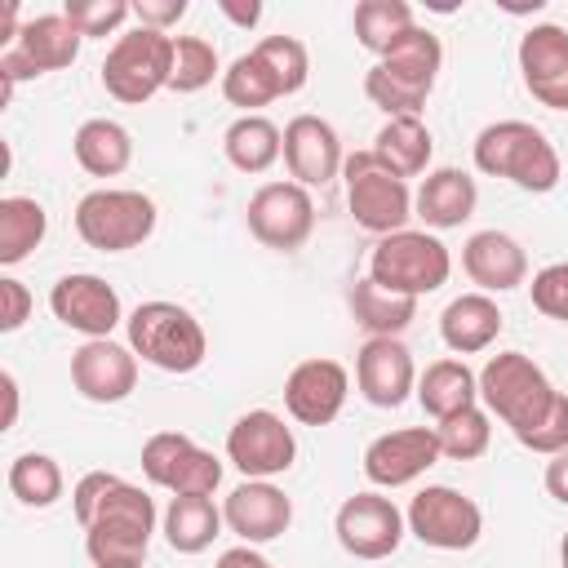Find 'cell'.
I'll return each mask as SVG.
<instances>
[{"mask_svg":"<svg viewBox=\"0 0 568 568\" xmlns=\"http://www.w3.org/2000/svg\"><path fill=\"white\" fill-rule=\"evenodd\" d=\"M475 169L484 178H506L528 195H546L559 186V151L528 120H497L475 138Z\"/></svg>","mask_w":568,"mask_h":568,"instance_id":"obj_1","label":"cell"},{"mask_svg":"<svg viewBox=\"0 0 568 568\" xmlns=\"http://www.w3.org/2000/svg\"><path fill=\"white\" fill-rule=\"evenodd\" d=\"M155 524L160 510L151 493L120 479L84 524V555L93 559V568H138L146 559Z\"/></svg>","mask_w":568,"mask_h":568,"instance_id":"obj_2","label":"cell"},{"mask_svg":"<svg viewBox=\"0 0 568 568\" xmlns=\"http://www.w3.org/2000/svg\"><path fill=\"white\" fill-rule=\"evenodd\" d=\"M124 333H129V346L142 364L160 368V373H195L209 355V333L204 324L169 302V297H151V302H138L124 320Z\"/></svg>","mask_w":568,"mask_h":568,"instance_id":"obj_3","label":"cell"},{"mask_svg":"<svg viewBox=\"0 0 568 568\" xmlns=\"http://www.w3.org/2000/svg\"><path fill=\"white\" fill-rule=\"evenodd\" d=\"M555 395L559 390L546 377V368L524 351H497L479 368V404L488 408V417L506 422L515 439L537 426V417L550 408Z\"/></svg>","mask_w":568,"mask_h":568,"instance_id":"obj_4","label":"cell"},{"mask_svg":"<svg viewBox=\"0 0 568 568\" xmlns=\"http://www.w3.org/2000/svg\"><path fill=\"white\" fill-rule=\"evenodd\" d=\"M453 275V253L435 231H395L382 235L368 253V280L404 293V297H426L435 288H444Z\"/></svg>","mask_w":568,"mask_h":568,"instance_id":"obj_5","label":"cell"},{"mask_svg":"<svg viewBox=\"0 0 568 568\" xmlns=\"http://www.w3.org/2000/svg\"><path fill=\"white\" fill-rule=\"evenodd\" d=\"M155 200L133 186H98L75 204V235L98 253H129L155 235Z\"/></svg>","mask_w":568,"mask_h":568,"instance_id":"obj_6","label":"cell"},{"mask_svg":"<svg viewBox=\"0 0 568 568\" xmlns=\"http://www.w3.org/2000/svg\"><path fill=\"white\" fill-rule=\"evenodd\" d=\"M169 75H173V36L151 27L120 31L102 58V89L124 106L151 102L160 89H169Z\"/></svg>","mask_w":568,"mask_h":568,"instance_id":"obj_7","label":"cell"},{"mask_svg":"<svg viewBox=\"0 0 568 568\" xmlns=\"http://www.w3.org/2000/svg\"><path fill=\"white\" fill-rule=\"evenodd\" d=\"M342 178H346V209H351V217L368 235L382 240V235H395V231L408 226V217H413V191H408V182L399 173H390L373 155V146L346 155Z\"/></svg>","mask_w":568,"mask_h":568,"instance_id":"obj_8","label":"cell"},{"mask_svg":"<svg viewBox=\"0 0 568 568\" xmlns=\"http://www.w3.org/2000/svg\"><path fill=\"white\" fill-rule=\"evenodd\" d=\"M84 36L71 27L67 13H36L22 22L18 40L0 49V98L9 102L22 80H36L44 71H62L80 58Z\"/></svg>","mask_w":568,"mask_h":568,"instance_id":"obj_9","label":"cell"},{"mask_svg":"<svg viewBox=\"0 0 568 568\" xmlns=\"http://www.w3.org/2000/svg\"><path fill=\"white\" fill-rule=\"evenodd\" d=\"M142 475L173 497H213L222 484V457L182 430H155L142 444Z\"/></svg>","mask_w":568,"mask_h":568,"instance_id":"obj_10","label":"cell"},{"mask_svg":"<svg viewBox=\"0 0 568 568\" xmlns=\"http://www.w3.org/2000/svg\"><path fill=\"white\" fill-rule=\"evenodd\" d=\"M404 524L430 550H470L484 532V510H479L475 497H466L448 484H426L408 501Z\"/></svg>","mask_w":568,"mask_h":568,"instance_id":"obj_11","label":"cell"},{"mask_svg":"<svg viewBox=\"0 0 568 568\" xmlns=\"http://www.w3.org/2000/svg\"><path fill=\"white\" fill-rule=\"evenodd\" d=\"M244 222L257 244H266L275 253H297L315 231V200L297 182H262L248 195Z\"/></svg>","mask_w":568,"mask_h":568,"instance_id":"obj_12","label":"cell"},{"mask_svg":"<svg viewBox=\"0 0 568 568\" xmlns=\"http://www.w3.org/2000/svg\"><path fill=\"white\" fill-rule=\"evenodd\" d=\"M293 457H297L293 426H284V417L271 408H248L226 430V462L244 479H275L293 466Z\"/></svg>","mask_w":568,"mask_h":568,"instance_id":"obj_13","label":"cell"},{"mask_svg":"<svg viewBox=\"0 0 568 568\" xmlns=\"http://www.w3.org/2000/svg\"><path fill=\"white\" fill-rule=\"evenodd\" d=\"M333 532H337V546L364 564H377V559H390L408 532L404 524V510L382 497V493H355L337 506L333 515Z\"/></svg>","mask_w":568,"mask_h":568,"instance_id":"obj_14","label":"cell"},{"mask_svg":"<svg viewBox=\"0 0 568 568\" xmlns=\"http://www.w3.org/2000/svg\"><path fill=\"white\" fill-rule=\"evenodd\" d=\"M49 311H53V320H58L62 328L80 333L84 342L111 337L115 324L129 320L124 306H120V293H115L102 275H93V271H71V275H62V280L49 288Z\"/></svg>","mask_w":568,"mask_h":568,"instance_id":"obj_15","label":"cell"},{"mask_svg":"<svg viewBox=\"0 0 568 568\" xmlns=\"http://www.w3.org/2000/svg\"><path fill=\"white\" fill-rule=\"evenodd\" d=\"M439 457L444 453H439L435 426H399V430L377 435L364 448V479L373 488H404L422 479Z\"/></svg>","mask_w":568,"mask_h":568,"instance_id":"obj_16","label":"cell"},{"mask_svg":"<svg viewBox=\"0 0 568 568\" xmlns=\"http://www.w3.org/2000/svg\"><path fill=\"white\" fill-rule=\"evenodd\" d=\"M351 395V373L337 359H302L284 377V408L297 426H328Z\"/></svg>","mask_w":568,"mask_h":568,"instance_id":"obj_17","label":"cell"},{"mask_svg":"<svg viewBox=\"0 0 568 568\" xmlns=\"http://www.w3.org/2000/svg\"><path fill=\"white\" fill-rule=\"evenodd\" d=\"M71 386L89 399V404H120L133 395L138 386V355L124 342L111 337H93L84 346L71 351Z\"/></svg>","mask_w":568,"mask_h":568,"instance_id":"obj_18","label":"cell"},{"mask_svg":"<svg viewBox=\"0 0 568 568\" xmlns=\"http://www.w3.org/2000/svg\"><path fill=\"white\" fill-rule=\"evenodd\" d=\"M519 75L524 89L550 106V111H568V31L555 22H537L519 36Z\"/></svg>","mask_w":568,"mask_h":568,"instance_id":"obj_19","label":"cell"},{"mask_svg":"<svg viewBox=\"0 0 568 568\" xmlns=\"http://www.w3.org/2000/svg\"><path fill=\"white\" fill-rule=\"evenodd\" d=\"M355 386L373 408H399L417 390L413 351L399 337H368L355 351Z\"/></svg>","mask_w":568,"mask_h":568,"instance_id":"obj_20","label":"cell"},{"mask_svg":"<svg viewBox=\"0 0 568 568\" xmlns=\"http://www.w3.org/2000/svg\"><path fill=\"white\" fill-rule=\"evenodd\" d=\"M222 519L226 528L244 541V546H266L275 537L288 532L293 524V501L284 488H275L271 479H244L226 493L222 501Z\"/></svg>","mask_w":568,"mask_h":568,"instance_id":"obj_21","label":"cell"},{"mask_svg":"<svg viewBox=\"0 0 568 568\" xmlns=\"http://www.w3.org/2000/svg\"><path fill=\"white\" fill-rule=\"evenodd\" d=\"M284 164H288V178L297 186H328L342 164H346V151H342V138L328 120L320 115H293L284 124Z\"/></svg>","mask_w":568,"mask_h":568,"instance_id":"obj_22","label":"cell"},{"mask_svg":"<svg viewBox=\"0 0 568 568\" xmlns=\"http://www.w3.org/2000/svg\"><path fill=\"white\" fill-rule=\"evenodd\" d=\"M462 271L470 275V284L479 293H510L528 280V253L515 235L506 231H475L466 244H462Z\"/></svg>","mask_w":568,"mask_h":568,"instance_id":"obj_23","label":"cell"},{"mask_svg":"<svg viewBox=\"0 0 568 568\" xmlns=\"http://www.w3.org/2000/svg\"><path fill=\"white\" fill-rule=\"evenodd\" d=\"M475 204H479L475 178H470L466 169H453V164L430 169V173L422 178L417 195H413V213H417L430 231H457L462 222H470Z\"/></svg>","mask_w":568,"mask_h":568,"instance_id":"obj_24","label":"cell"},{"mask_svg":"<svg viewBox=\"0 0 568 568\" xmlns=\"http://www.w3.org/2000/svg\"><path fill=\"white\" fill-rule=\"evenodd\" d=\"M501 333V306L488 293H462L439 311V337L453 355H479Z\"/></svg>","mask_w":568,"mask_h":568,"instance_id":"obj_25","label":"cell"},{"mask_svg":"<svg viewBox=\"0 0 568 568\" xmlns=\"http://www.w3.org/2000/svg\"><path fill=\"white\" fill-rule=\"evenodd\" d=\"M413 395H417V404H422L426 417L444 422V417L479 404V373H470L466 359L444 355V359L426 364V373H417V390Z\"/></svg>","mask_w":568,"mask_h":568,"instance_id":"obj_26","label":"cell"},{"mask_svg":"<svg viewBox=\"0 0 568 568\" xmlns=\"http://www.w3.org/2000/svg\"><path fill=\"white\" fill-rule=\"evenodd\" d=\"M71 151H75V164H80L89 178H120V173L133 164V133H129L120 120L93 115V120H84V124L75 129Z\"/></svg>","mask_w":568,"mask_h":568,"instance_id":"obj_27","label":"cell"},{"mask_svg":"<svg viewBox=\"0 0 568 568\" xmlns=\"http://www.w3.org/2000/svg\"><path fill=\"white\" fill-rule=\"evenodd\" d=\"M430 151H435V138H430V129H426L422 115H395L373 138V155L390 173H399L404 182L408 178H422L430 169Z\"/></svg>","mask_w":568,"mask_h":568,"instance_id":"obj_28","label":"cell"},{"mask_svg":"<svg viewBox=\"0 0 568 568\" xmlns=\"http://www.w3.org/2000/svg\"><path fill=\"white\" fill-rule=\"evenodd\" d=\"M222 151L240 173H266L284 155V129L266 115H235L222 133Z\"/></svg>","mask_w":568,"mask_h":568,"instance_id":"obj_29","label":"cell"},{"mask_svg":"<svg viewBox=\"0 0 568 568\" xmlns=\"http://www.w3.org/2000/svg\"><path fill=\"white\" fill-rule=\"evenodd\" d=\"M351 315L355 324L368 333V337H399L413 320H417V297H404V293H390L382 284H373L368 275L355 280L351 288Z\"/></svg>","mask_w":568,"mask_h":568,"instance_id":"obj_30","label":"cell"},{"mask_svg":"<svg viewBox=\"0 0 568 568\" xmlns=\"http://www.w3.org/2000/svg\"><path fill=\"white\" fill-rule=\"evenodd\" d=\"M222 506H213V497H173L160 515L164 541L178 555H200L213 546V537L222 532Z\"/></svg>","mask_w":568,"mask_h":568,"instance_id":"obj_31","label":"cell"},{"mask_svg":"<svg viewBox=\"0 0 568 568\" xmlns=\"http://www.w3.org/2000/svg\"><path fill=\"white\" fill-rule=\"evenodd\" d=\"M395 80H404V84H413V89H422V93H430L435 89V75H439V67H444V44H439V36L435 31H426V27H408L382 58H377Z\"/></svg>","mask_w":568,"mask_h":568,"instance_id":"obj_32","label":"cell"},{"mask_svg":"<svg viewBox=\"0 0 568 568\" xmlns=\"http://www.w3.org/2000/svg\"><path fill=\"white\" fill-rule=\"evenodd\" d=\"M49 235V213L31 195H4L0 200V266L27 262Z\"/></svg>","mask_w":568,"mask_h":568,"instance_id":"obj_33","label":"cell"},{"mask_svg":"<svg viewBox=\"0 0 568 568\" xmlns=\"http://www.w3.org/2000/svg\"><path fill=\"white\" fill-rule=\"evenodd\" d=\"M351 27H355L359 49H368V53L382 58L408 27H417V18H413V4L408 0H359Z\"/></svg>","mask_w":568,"mask_h":568,"instance_id":"obj_34","label":"cell"},{"mask_svg":"<svg viewBox=\"0 0 568 568\" xmlns=\"http://www.w3.org/2000/svg\"><path fill=\"white\" fill-rule=\"evenodd\" d=\"M9 493L22 501V506H31V510H49L58 497H62V488H67V479H62V466L49 457V453H18L13 462H9Z\"/></svg>","mask_w":568,"mask_h":568,"instance_id":"obj_35","label":"cell"},{"mask_svg":"<svg viewBox=\"0 0 568 568\" xmlns=\"http://www.w3.org/2000/svg\"><path fill=\"white\" fill-rule=\"evenodd\" d=\"M222 98H226L231 106H240L244 115H262L257 106H271V102L284 98V93H280L275 75L266 71V62L248 49V53H240V58L222 71Z\"/></svg>","mask_w":568,"mask_h":568,"instance_id":"obj_36","label":"cell"},{"mask_svg":"<svg viewBox=\"0 0 568 568\" xmlns=\"http://www.w3.org/2000/svg\"><path fill=\"white\" fill-rule=\"evenodd\" d=\"M435 435H439V453L448 462H475L493 444V417H488L484 404H470V408L435 422Z\"/></svg>","mask_w":568,"mask_h":568,"instance_id":"obj_37","label":"cell"},{"mask_svg":"<svg viewBox=\"0 0 568 568\" xmlns=\"http://www.w3.org/2000/svg\"><path fill=\"white\" fill-rule=\"evenodd\" d=\"M217 75V49L204 36H173V75L169 89L173 93H200L209 89Z\"/></svg>","mask_w":568,"mask_h":568,"instance_id":"obj_38","label":"cell"},{"mask_svg":"<svg viewBox=\"0 0 568 568\" xmlns=\"http://www.w3.org/2000/svg\"><path fill=\"white\" fill-rule=\"evenodd\" d=\"M253 53L266 62V71L275 75V84H280L284 98L297 93L311 80V53H306V44L297 36H262L253 44Z\"/></svg>","mask_w":568,"mask_h":568,"instance_id":"obj_39","label":"cell"},{"mask_svg":"<svg viewBox=\"0 0 568 568\" xmlns=\"http://www.w3.org/2000/svg\"><path fill=\"white\" fill-rule=\"evenodd\" d=\"M364 98H368L377 111H386V120H395V115H422V106H426L430 93H422V89L395 80L382 62H373V67L364 71Z\"/></svg>","mask_w":568,"mask_h":568,"instance_id":"obj_40","label":"cell"},{"mask_svg":"<svg viewBox=\"0 0 568 568\" xmlns=\"http://www.w3.org/2000/svg\"><path fill=\"white\" fill-rule=\"evenodd\" d=\"M62 13H67L71 27L89 40V36H115V31L133 18V4H129V0H67Z\"/></svg>","mask_w":568,"mask_h":568,"instance_id":"obj_41","label":"cell"},{"mask_svg":"<svg viewBox=\"0 0 568 568\" xmlns=\"http://www.w3.org/2000/svg\"><path fill=\"white\" fill-rule=\"evenodd\" d=\"M519 444L528 453H541V457H555V453L568 448V395L564 390L550 399V408L537 417V426L519 435Z\"/></svg>","mask_w":568,"mask_h":568,"instance_id":"obj_42","label":"cell"},{"mask_svg":"<svg viewBox=\"0 0 568 568\" xmlns=\"http://www.w3.org/2000/svg\"><path fill=\"white\" fill-rule=\"evenodd\" d=\"M528 293H532V306H537L546 320L568 324V262L541 266V271L532 275V284H528Z\"/></svg>","mask_w":568,"mask_h":568,"instance_id":"obj_43","label":"cell"},{"mask_svg":"<svg viewBox=\"0 0 568 568\" xmlns=\"http://www.w3.org/2000/svg\"><path fill=\"white\" fill-rule=\"evenodd\" d=\"M115 484H120V475H111V470H89V475L75 479V488H71V510H75V524H80V528L93 519V510L102 506V497H106Z\"/></svg>","mask_w":568,"mask_h":568,"instance_id":"obj_44","label":"cell"},{"mask_svg":"<svg viewBox=\"0 0 568 568\" xmlns=\"http://www.w3.org/2000/svg\"><path fill=\"white\" fill-rule=\"evenodd\" d=\"M36 311V297L22 280L13 275H0V333H18Z\"/></svg>","mask_w":568,"mask_h":568,"instance_id":"obj_45","label":"cell"},{"mask_svg":"<svg viewBox=\"0 0 568 568\" xmlns=\"http://www.w3.org/2000/svg\"><path fill=\"white\" fill-rule=\"evenodd\" d=\"M133 18H138V27H151V31L169 36V27H178L186 18V0H138Z\"/></svg>","mask_w":568,"mask_h":568,"instance_id":"obj_46","label":"cell"},{"mask_svg":"<svg viewBox=\"0 0 568 568\" xmlns=\"http://www.w3.org/2000/svg\"><path fill=\"white\" fill-rule=\"evenodd\" d=\"M541 484H546V493H550L559 506H568V448H564V453H555V457L546 462Z\"/></svg>","mask_w":568,"mask_h":568,"instance_id":"obj_47","label":"cell"},{"mask_svg":"<svg viewBox=\"0 0 568 568\" xmlns=\"http://www.w3.org/2000/svg\"><path fill=\"white\" fill-rule=\"evenodd\" d=\"M217 9H222V18H231L235 27H257L262 22V4L257 0H217Z\"/></svg>","mask_w":568,"mask_h":568,"instance_id":"obj_48","label":"cell"},{"mask_svg":"<svg viewBox=\"0 0 568 568\" xmlns=\"http://www.w3.org/2000/svg\"><path fill=\"white\" fill-rule=\"evenodd\" d=\"M213 568H271V564H266V555H262V550H253V546H244V541H240V546L222 550Z\"/></svg>","mask_w":568,"mask_h":568,"instance_id":"obj_49","label":"cell"},{"mask_svg":"<svg viewBox=\"0 0 568 568\" xmlns=\"http://www.w3.org/2000/svg\"><path fill=\"white\" fill-rule=\"evenodd\" d=\"M0 390H4V417H0V426L13 430V422H18V377L9 368L0 373Z\"/></svg>","mask_w":568,"mask_h":568,"instance_id":"obj_50","label":"cell"},{"mask_svg":"<svg viewBox=\"0 0 568 568\" xmlns=\"http://www.w3.org/2000/svg\"><path fill=\"white\" fill-rule=\"evenodd\" d=\"M559 568H568V532H564V541H559Z\"/></svg>","mask_w":568,"mask_h":568,"instance_id":"obj_51","label":"cell"},{"mask_svg":"<svg viewBox=\"0 0 568 568\" xmlns=\"http://www.w3.org/2000/svg\"><path fill=\"white\" fill-rule=\"evenodd\" d=\"M138 568H142V564H138Z\"/></svg>","mask_w":568,"mask_h":568,"instance_id":"obj_52","label":"cell"}]
</instances>
